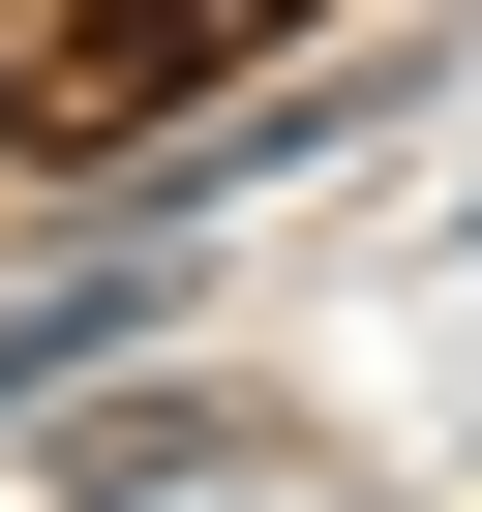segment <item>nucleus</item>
Masks as SVG:
<instances>
[{"label":"nucleus","instance_id":"obj_1","mask_svg":"<svg viewBox=\"0 0 482 512\" xmlns=\"http://www.w3.org/2000/svg\"><path fill=\"white\" fill-rule=\"evenodd\" d=\"M31 31H61V0H0V61H31Z\"/></svg>","mask_w":482,"mask_h":512}]
</instances>
